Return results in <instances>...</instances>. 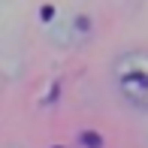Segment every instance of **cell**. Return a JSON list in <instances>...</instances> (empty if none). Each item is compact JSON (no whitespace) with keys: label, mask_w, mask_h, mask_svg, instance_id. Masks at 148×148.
Wrapping results in <instances>:
<instances>
[{"label":"cell","mask_w":148,"mask_h":148,"mask_svg":"<svg viewBox=\"0 0 148 148\" xmlns=\"http://www.w3.org/2000/svg\"><path fill=\"white\" fill-rule=\"evenodd\" d=\"M112 79L124 103H130L139 112H148V51L133 49L118 55L112 64Z\"/></svg>","instance_id":"6da1fadb"}]
</instances>
